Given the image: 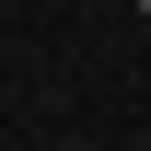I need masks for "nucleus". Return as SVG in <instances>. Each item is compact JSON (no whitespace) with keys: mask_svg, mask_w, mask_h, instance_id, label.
<instances>
[{"mask_svg":"<svg viewBox=\"0 0 151 151\" xmlns=\"http://www.w3.org/2000/svg\"><path fill=\"white\" fill-rule=\"evenodd\" d=\"M139 12H151V0H139Z\"/></svg>","mask_w":151,"mask_h":151,"instance_id":"nucleus-1","label":"nucleus"}]
</instances>
